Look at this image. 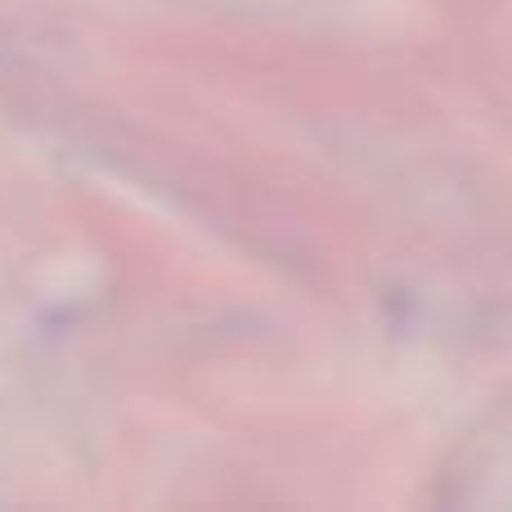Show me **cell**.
<instances>
[]
</instances>
